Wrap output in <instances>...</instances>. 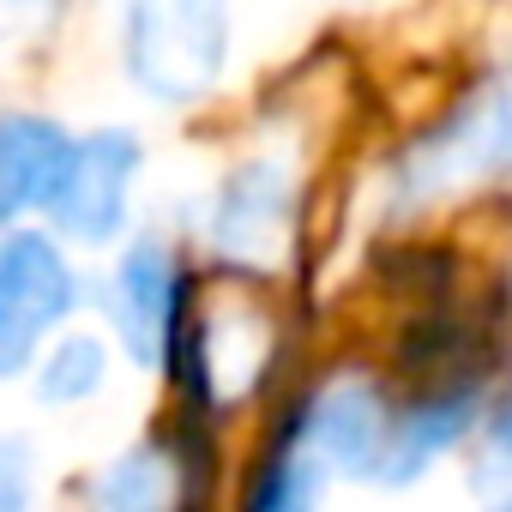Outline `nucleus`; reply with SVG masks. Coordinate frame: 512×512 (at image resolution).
<instances>
[{
	"label": "nucleus",
	"mask_w": 512,
	"mask_h": 512,
	"mask_svg": "<svg viewBox=\"0 0 512 512\" xmlns=\"http://www.w3.org/2000/svg\"><path fill=\"white\" fill-rule=\"evenodd\" d=\"M223 7L205 0H181V7H133L127 13V61L133 79L163 97V103H187L199 97L217 67H223Z\"/></svg>",
	"instance_id": "obj_1"
},
{
	"label": "nucleus",
	"mask_w": 512,
	"mask_h": 512,
	"mask_svg": "<svg viewBox=\"0 0 512 512\" xmlns=\"http://www.w3.org/2000/svg\"><path fill=\"white\" fill-rule=\"evenodd\" d=\"M73 308V272L43 235H13L0 247V374H19L37 332Z\"/></svg>",
	"instance_id": "obj_2"
},
{
	"label": "nucleus",
	"mask_w": 512,
	"mask_h": 512,
	"mask_svg": "<svg viewBox=\"0 0 512 512\" xmlns=\"http://www.w3.org/2000/svg\"><path fill=\"white\" fill-rule=\"evenodd\" d=\"M512 163V73L494 79L476 103H464L410 163V187L434 193V187H458L476 181L488 169Z\"/></svg>",
	"instance_id": "obj_3"
},
{
	"label": "nucleus",
	"mask_w": 512,
	"mask_h": 512,
	"mask_svg": "<svg viewBox=\"0 0 512 512\" xmlns=\"http://www.w3.org/2000/svg\"><path fill=\"white\" fill-rule=\"evenodd\" d=\"M139 169V145L133 133H97L85 145H73L67 175L49 199L55 223L79 241H109L121 211H127V175Z\"/></svg>",
	"instance_id": "obj_4"
},
{
	"label": "nucleus",
	"mask_w": 512,
	"mask_h": 512,
	"mask_svg": "<svg viewBox=\"0 0 512 512\" xmlns=\"http://www.w3.org/2000/svg\"><path fill=\"white\" fill-rule=\"evenodd\" d=\"M67 133L37 115H0V217H19L25 205L55 199L67 175Z\"/></svg>",
	"instance_id": "obj_5"
},
{
	"label": "nucleus",
	"mask_w": 512,
	"mask_h": 512,
	"mask_svg": "<svg viewBox=\"0 0 512 512\" xmlns=\"http://www.w3.org/2000/svg\"><path fill=\"white\" fill-rule=\"evenodd\" d=\"M290 211V181L272 163H253L229 181L223 211H217V241L241 260H278V235Z\"/></svg>",
	"instance_id": "obj_6"
},
{
	"label": "nucleus",
	"mask_w": 512,
	"mask_h": 512,
	"mask_svg": "<svg viewBox=\"0 0 512 512\" xmlns=\"http://www.w3.org/2000/svg\"><path fill=\"white\" fill-rule=\"evenodd\" d=\"M169 320H175V266L157 241H139L121 266V332L127 350L139 362H163L169 344Z\"/></svg>",
	"instance_id": "obj_7"
},
{
	"label": "nucleus",
	"mask_w": 512,
	"mask_h": 512,
	"mask_svg": "<svg viewBox=\"0 0 512 512\" xmlns=\"http://www.w3.org/2000/svg\"><path fill=\"white\" fill-rule=\"evenodd\" d=\"M380 440H386V416H380V398L368 386H332L308 416V446L320 464L374 470Z\"/></svg>",
	"instance_id": "obj_8"
},
{
	"label": "nucleus",
	"mask_w": 512,
	"mask_h": 512,
	"mask_svg": "<svg viewBox=\"0 0 512 512\" xmlns=\"http://www.w3.org/2000/svg\"><path fill=\"white\" fill-rule=\"evenodd\" d=\"M464 422H470V404H464V398H452V404H428V410L404 416L398 428H386L380 458H374V476H380V482H410L434 452H446V446L464 434Z\"/></svg>",
	"instance_id": "obj_9"
},
{
	"label": "nucleus",
	"mask_w": 512,
	"mask_h": 512,
	"mask_svg": "<svg viewBox=\"0 0 512 512\" xmlns=\"http://www.w3.org/2000/svg\"><path fill=\"white\" fill-rule=\"evenodd\" d=\"M91 512H169V464L157 452H127L97 482Z\"/></svg>",
	"instance_id": "obj_10"
},
{
	"label": "nucleus",
	"mask_w": 512,
	"mask_h": 512,
	"mask_svg": "<svg viewBox=\"0 0 512 512\" xmlns=\"http://www.w3.org/2000/svg\"><path fill=\"white\" fill-rule=\"evenodd\" d=\"M97 380H103V350H97V338H67V344L49 356L37 392H43V404H79V398L97 392Z\"/></svg>",
	"instance_id": "obj_11"
},
{
	"label": "nucleus",
	"mask_w": 512,
	"mask_h": 512,
	"mask_svg": "<svg viewBox=\"0 0 512 512\" xmlns=\"http://www.w3.org/2000/svg\"><path fill=\"white\" fill-rule=\"evenodd\" d=\"M314 500H320V458L290 452V458L272 464V476H266L260 500H253V512H314Z\"/></svg>",
	"instance_id": "obj_12"
},
{
	"label": "nucleus",
	"mask_w": 512,
	"mask_h": 512,
	"mask_svg": "<svg viewBox=\"0 0 512 512\" xmlns=\"http://www.w3.org/2000/svg\"><path fill=\"white\" fill-rule=\"evenodd\" d=\"M31 500V452L25 440H0V512H25Z\"/></svg>",
	"instance_id": "obj_13"
},
{
	"label": "nucleus",
	"mask_w": 512,
	"mask_h": 512,
	"mask_svg": "<svg viewBox=\"0 0 512 512\" xmlns=\"http://www.w3.org/2000/svg\"><path fill=\"white\" fill-rule=\"evenodd\" d=\"M506 512H512V506H506Z\"/></svg>",
	"instance_id": "obj_14"
}]
</instances>
